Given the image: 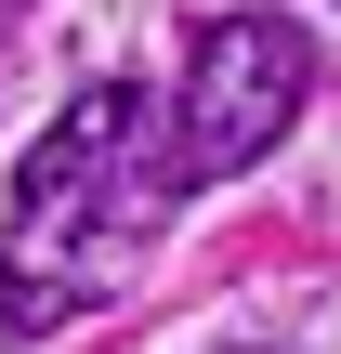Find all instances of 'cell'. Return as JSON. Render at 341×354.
Returning <instances> with one entry per match:
<instances>
[{
  "mask_svg": "<svg viewBox=\"0 0 341 354\" xmlns=\"http://www.w3.org/2000/svg\"><path fill=\"white\" fill-rule=\"evenodd\" d=\"M131 79H92L26 158H13V197H0V328L13 342H53L92 289H105V223H118V158H131Z\"/></svg>",
  "mask_w": 341,
  "mask_h": 354,
  "instance_id": "cell-1",
  "label": "cell"
},
{
  "mask_svg": "<svg viewBox=\"0 0 341 354\" xmlns=\"http://www.w3.org/2000/svg\"><path fill=\"white\" fill-rule=\"evenodd\" d=\"M302 92H315V53H302V26H289V13H210V26H197V53H184V92H171L158 184H171V197H184V184H237L250 158H276V145H289Z\"/></svg>",
  "mask_w": 341,
  "mask_h": 354,
  "instance_id": "cell-2",
  "label": "cell"
}]
</instances>
